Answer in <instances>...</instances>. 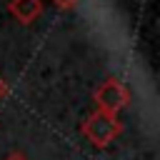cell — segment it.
Wrapping results in <instances>:
<instances>
[{
    "instance_id": "obj_1",
    "label": "cell",
    "mask_w": 160,
    "mask_h": 160,
    "mask_svg": "<svg viewBox=\"0 0 160 160\" xmlns=\"http://www.w3.org/2000/svg\"><path fill=\"white\" fill-rule=\"evenodd\" d=\"M82 135L95 145V148H108L120 132H122V125L118 120V115H110V112H102V110H92L82 125H80Z\"/></svg>"
},
{
    "instance_id": "obj_2",
    "label": "cell",
    "mask_w": 160,
    "mask_h": 160,
    "mask_svg": "<svg viewBox=\"0 0 160 160\" xmlns=\"http://www.w3.org/2000/svg\"><path fill=\"white\" fill-rule=\"evenodd\" d=\"M130 102V90L120 82V80H105L98 90H95V110L118 115L122 108H128Z\"/></svg>"
},
{
    "instance_id": "obj_3",
    "label": "cell",
    "mask_w": 160,
    "mask_h": 160,
    "mask_svg": "<svg viewBox=\"0 0 160 160\" xmlns=\"http://www.w3.org/2000/svg\"><path fill=\"white\" fill-rule=\"evenodd\" d=\"M8 10L18 22L30 25L32 20H38L42 15V0H10Z\"/></svg>"
},
{
    "instance_id": "obj_4",
    "label": "cell",
    "mask_w": 160,
    "mask_h": 160,
    "mask_svg": "<svg viewBox=\"0 0 160 160\" xmlns=\"http://www.w3.org/2000/svg\"><path fill=\"white\" fill-rule=\"evenodd\" d=\"M52 2H55L58 8H62V10H68V8H75L80 0H52Z\"/></svg>"
},
{
    "instance_id": "obj_5",
    "label": "cell",
    "mask_w": 160,
    "mask_h": 160,
    "mask_svg": "<svg viewBox=\"0 0 160 160\" xmlns=\"http://www.w3.org/2000/svg\"><path fill=\"white\" fill-rule=\"evenodd\" d=\"M5 160H28V158H25L22 152H8V155H5Z\"/></svg>"
},
{
    "instance_id": "obj_6",
    "label": "cell",
    "mask_w": 160,
    "mask_h": 160,
    "mask_svg": "<svg viewBox=\"0 0 160 160\" xmlns=\"http://www.w3.org/2000/svg\"><path fill=\"white\" fill-rule=\"evenodd\" d=\"M5 95H8V85H5V80L0 78V100H2Z\"/></svg>"
}]
</instances>
